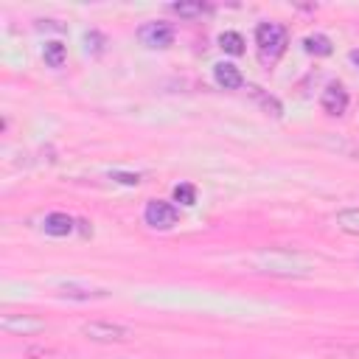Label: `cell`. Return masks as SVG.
Returning <instances> with one entry per match:
<instances>
[{
  "instance_id": "1",
  "label": "cell",
  "mask_w": 359,
  "mask_h": 359,
  "mask_svg": "<svg viewBox=\"0 0 359 359\" xmlns=\"http://www.w3.org/2000/svg\"><path fill=\"white\" fill-rule=\"evenodd\" d=\"M255 45H258V59L261 65H275L289 45V34L280 22H261L255 28Z\"/></svg>"
},
{
  "instance_id": "2",
  "label": "cell",
  "mask_w": 359,
  "mask_h": 359,
  "mask_svg": "<svg viewBox=\"0 0 359 359\" xmlns=\"http://www.w3.org/2000/svg\"><path fill=\"white\" fill-rule=\"evenodd\" d=\"M81 337H87L90 342L112 345V342L132 339V328L129 325H121V323H109V320H90V323L81 325Z\"/></svg>"
},
{
  "instance_id": "3",
  "label": "cell",
  "mask_w": 359,
  "mask_h": 359,
  "mask_svg": "<svg viewBox=\"0 0 359 359\" xmlns=\"http://www.w3.org/2000/svg\"><path fill=\"white\" fill-rule=\"evenodd\" d=\"M143 222L154 230H171L177 224V208L171 202H163V199H151L146 208H143Z\"/></svg>"
},
{
  "instance_id": "4",
  "label": "cell",
  "mask_w": 359,
  "mask_h": 359,
  "mask_svg": "<svg viewBox=\"0 0 359 359\" xmlns=\"http://www.w3.org/2000/svg\"><path fill=\"white\" fill-rule=\"evenodd\" d=\"M137 39L140 45L146 48H168L174 42V28L163 20H154V22H143L137 28Z\"/></svg>"
},
{
  "instance_id": "5",
  "label": "cell",
  "mask_w": 359,
  "mask_h": 359,
  "mask_svg": "<svg viewBox=\"0 0 359 359\" xmlns=\"http://www.w3.org/2000/svg\"><path fill=\"white\" fill-rule=\"evenodd\" d=\"M0 328L17 337H34L45 331V320L31 317V314H0Z\"/></svg>"
},
{
  "instance_id": "6",
  "label": "cell",
  "mask_w": 359,
  "mask_h": 359,
  "mask_svg": "<svg viewBox=\"0 0 359 359\" xmlns=\"http://www.w3.org/2000/svg\"><path fill=\"white\" fill-rule=\"evenodd\" d=\"M320 107H323L325 115H342L348 109V90L339 81L328 84L323 90V95H320Z\"/></svg>"
},
{
  "instance_id": "7",
  "label": "cell",
  "mask_w": 359,
  "mask_h": 359,
  "mask_svg": "<svg viewBox=\"0 0 359 359\" xmlns=\"http://www.w3.org/2000/svg\"><path fill=\"white\" fill-rule=\"evenodd\" d=\"M56 292H59L62 297H67V300H104V297H109L107 289L81 286V283H62Z\"/></svg>"
},
{
  "instance_id": "8",
  "label": "cell",
  "mask_w": 359,
  "mask_h": 359,
  "mask_svg": "<svg viewBox=\"0 0 359 359\" xmlns=\"http://www.w3.org/2000/svg\"><path fill=\"white\" fill-rule=\"evenodd\" d=\"M213 79H216V84L224 87V90H238V87L244 84L241 70H238L236 65H230V62H219V65H213Z\"/></svg>"
},
{
  "instance_id": "9",
  "label": "cell",
  "mask_w": 359,
  "mask_h": 359,
  "mask_svg": "<svg viewBox=\"0 0 359 359\" xmlns=\"http://www.w3.org/2000/svg\"><path fill=\"white\" fill-rule=\"evenodd\" d=\"M42 230L48 233V236H70L73 230H76V219H70L67 213H59V210H53V213H48L45 216V222H42Z\"/></svg>"
},
{
  "instance_id": "10",
  "label": "cell",
  "mask_w": 359,
  "mask_h": 359,
  "mask_svg": "<svg viewBox=\"0 0 359 359\" xmlns=\"http://www.w3.org/2000/svg\"><path fill=\"white\" fill-rule=\"evenodd\" d=\"M247 95L266 112V115H272V118H280L283 115V104L275 98V95H269V93H264L258 84H247Z\"/></svg>"
},
{
  "instance_id": "11",
  "label": "cell",
  "mask_w": 359,
  "mask_h": 359,
  "mask_svg": "<svg viewBox=\"0 0 359 359\" xmlns=\"http://www.w3.org/2000/svg\"><path fill=\"white\" fill-rule=\"evenodd\" d=\"M42 59H45V65L48 67H62L65 62H67V45H62V42H45V48H42Z\"/></svg>"
},
{
  "instance_id": "12",
  "label": "cell",
  "mask_w": 359,
  "mask_h": 359,
  "mask_svg": "<svg viewBox=\"0 0 359 359\" xmlns=\"http://www.w3.org/2000/svg\"><path fill=\"white\" fill-rule=\"evenodd\" d=\"M303 48H306L309 53H314V56H328V53L334 50L331 39H328L325 34H309V36L303 39Z\"/></svg>"
},
{
  "instance_id": "13",
  "label": "cell",
  "mask_w": 359,
  "mask_h": 359,
  "mask_svg": "<svg viewBox=\"0 0 359 359\" xmlns=\"http://www.w3.org/2000/svg\"><path fill=\"white\" fill-rule=\"evenodd\" d=\"M219 48L230 56H241L244 53V36L236 31H224V34H219Z\"/></svg>"
},
{
  "instance_id": "14",
  "label": "cell",
  "mask_w": 359,
  "mask_h": 359,
  "mask_svg": "<svg viewBox=\"0 0 359 359\" xmlns=\"http://www.w3.org/2000/svg\"><path fill=\"white\" fill-rule=\"evenodd\" d=\"M337 227L351 233V236H359V208H345L337 213Z\"/></svg>"
},
{
  "instance_id": "15",
  "label": "cell",
  "mask_w": 359,
  "mask_h": 359,
  "mask_svg": "<svg viewBox=\"0 0 359 359\" xmlns=\"http://www.w3.org/2000/svg\"><path fill=\"white\" fill-rule=\"evenodd\" d=\"M171 11L180 14V17H202L205 11H210V6L202 3V0H194V3H174Z\"/></svg>"
},
{
  "instance_id": "16",
  "label": "cell",
  "mask_w": 359,
  "mask_h": 359,
  "mask_svg": "<svg viewBox=\"0 0 359 359\" xmlns=\"http://www.w3.org/2000/svg\"><path fill=\"white\" fill-rule=\"evenodd\" d=\"M174 202H180V205H194V202H196V188H194L191 182H180V185L174 188Z\"/></svg>"
},
{
  "instance_id": "17",
  "label": "cell",
  "mask_w": 359,
  "mask_h": 359,
  "mask_svg": "<svg viewBox=\"0 0 359 359\" xmlns=\"http://www.w3.org/2000/svg\"><path fill=\"white\" fill-rule=\"evenodd\" d=\"M84 42H87V50H90V53L101 56V53H104V45H107V36L98 34V31H87V34H84Z\"/></svg>"
},
{
  "instance_id": "18",
  "label": "cell",
  "mask_w": 359,
  "mask_h": 359,
  "mask_svg": "<svg viewBox=\"0 0 359 359\" xmlns=\"http://www.w3.org/2000/svg\"><path fill=\"white\" fill-rule=\"evenodd\" d=\"M109 177L115 182H121V185H137L140 182V174H126V171H112Z\"/></svg>"
},
{
  "instance_id": "19",
  "label": "cell",
  "mask_w": 359,
  "mask_h": 359,
  "mask_svg": "<svg viewBox=\"0 0 359 359\" xmlns=\"http://www.w3.org/2000/svg\"><path fill=\"white\" fill-rule=\"evenodd\" d=\"M39 28H53V31H65V25H59L56 20H39Z\"/></svg>"
},
{
  "instance_id": "20",
  "label": "cell",
  "mask_w": 359,
  "mask_h": 359,
  "mask_svg": "<svg viewBox=\"0 0 359 359\" xmlns=\"http://www.w3.org/2000/svg\"><path fill=\"white\" fill-rule=\"evenodd\" d=\"M348 154H351V160H359V143H356V146H351V149H348Z\"/></svg>"
},
{
  "instance_id": "21",
  "label": "cell",
  "mask_w": 359,
  "mask_h": 359,
  "mask_svg": "<svg viewBox=\"0 0 359 359\" xmlns=\"http://www.w3.org/2000/svg\"><path fill=\"white\" fill-rule=\"evenodd\" d=\"M348 59H351L353 65H359V50H351V53H348Z\"/></svg>"
},
{
  "instance_id": "22",
  "label": "cell",
  "mask_w": 359,
  "mask_h": 359,
  "mask_svg": "<svg viewBox=\"0 0 359 359\" xmlns=\"http://www.w3.org/2000/svg\"><path fill=\"white\" fill-rule=\"evenodd\" d=\"M348 356H353V359H359V345H356V348H348Z\"/></svg>"
}]
</instances>
